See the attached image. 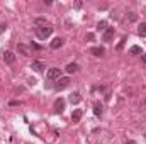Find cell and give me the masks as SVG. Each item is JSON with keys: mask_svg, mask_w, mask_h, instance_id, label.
Listing matches in <instances>:
<instances>
[{"mask_svg": "<svg viewBox=\"0 0 146 144\" xmlns=\"http://www.w3.org/2000/svg\"><path fill=\"white\" fill-rule=\"evenodd\" d=\"M46 76H48V80H60L61 78V70L60 68H49Z\"/></svg>", "mask_w": 146, "mask_h": 144, "instance_id": "cell-2", "label": "cell"}, {"mask_svg": "<svg viewBox=\"0 0 146 144\" xmlns=\"http://www.w3.org/2000/svg\"><path fill=\"white\" fill-rule=\"evenodd\" d=\"M80 119H82V110H80V108H76V110L72 114V120H73V122H80Z\"/></svg>", "mask_w": 146, "mask_h": 144, "instance_id": "cell-13", "label": "cell"}, {"mask_svg": "<svg viewBox=\"0 0 146 144\" xmlns=\"http://www.w3.org/2000/svg\"><path fill=\"white\" fill-rule=\"evenodd\" d=\"M70 78L68 76H63V78H60V80H56V85H54V88L56 90H63V88H66L68 85H70Z\"/></svg>", "mask_w": 146, "mask_h": 144, "instance_id": "cell-3", "label": "cell"}, {"mask_svg": "<svg viewBox=\"0 0 146 144\" xmlns=\"http://www.w3.org/2000/svg\"><path fill=\"white\" fill-rule=\"evenodd\" d=\"M70 104H73V105H76V104H80V100H82V97H80V93L78 92H73L72 95H70Z\"/></svg>", "mask_w": 146, "mask_h": 144, "instance_id": "cell-9", "label": "cell"}, {"mask_svg": "<svg viewBox=\"0 0 146 144\" xmlns=\"http://www.w3.org/2000/svg\"><path fill=\"white\" fill-rule=\"evenodd\" d=\"M51 34H53V27H49V26H41V27L36 29V36L39 39H46V37H49Z\"/></svg>", "mask_w": 146, "mask_h": 144, "instance_id": "cell-1", "label": "cell"}, {"mask_svg": "<svg viewBox=\"0 0 146 144\" xmlns=\"http://www.w3.org/2000/svg\"><path fill=\"white\" fill-rule=\"evenodd\" d=\"M31 49H41V46H37V44H34V42H33V44H31Z\"/></svg>", "mask_w": 146, "mask_h": 144, "instance_id": "cell-20", "label": "cell"}, {"mask_svg": "<svg viewBox=\"0 0 146 144\" xmlns=\"http://www.w3.org/2000/svg\"><path fill=\"white\" fill-rule=\"evenodd\" d=\"M75 71H78V65H76V63H70V65L66 66V73L72 75V73H75Z\"/></svg>", "mask_w": 146, "mask_h": 144, "instance_id": "cell-15", "label": "cell"}, {"mask_svg": "<svg viewBox=\"0 0 146 144\" xmlns=\"http://www.w3.org/2000/svg\"><path fill=\"white\" fill-rule=\"evenodd\" d=\"M63 46V39L61 37H54L53 41H51V48L53 49H58V48H61Z\"/></svg>", "mask_w": 146, "mask_h": 144, "instance_id": "cell-11", "label": "cell"}, {"mask_svg": "<svg viewBox=\"0 0 146 144\" xmlns=\"http://www.w3.org/2000/svg\"><path fill=\"white\" fill-rule=\"evenodd\" d=\"M138 34L141 37H146V22H141L139 27H138Z\"/></svg>", "mask_w": 146, "mask_h": 144, "instance_id": "cell-14", "label": "cell"}, {"mask_svg": "<svg viewBox=\"0 0 146 144\" xmlns=\"http://www.w3.org/2000/svg\"><path fill=\"white\" fill-rule=\"evenodd\" d=\"M129 20H136V14L131 12V14H129Z\"/></svg>", "mask_w": 146, "mask_h": 144, "instance_id": "cell-21", "label": "cell"}, {"mask_svg": "<svg viewBox=\"0 0 146 144\" xmlns=\"http://www.w3.org/2000/svg\"><path fill=\"white\" fill-rule=\"evenodd\" d=\"M65 110V100L63 98H56L54 100V112L56 114H61Z\"/></svg>", "mask_w": 146, "mask_h": 144, "instance_id": "cell-4", "label": "cell"}, {"mask_svg": "<svg viewBox=\"0 0 146 144\" xmlns=\"http://www.w3.org/2000/svg\"><path fill=\"white\" fill-rule=\"evenodd\" d=\"M17 49H19V53H21V54H24V56H31V48H29V46H26V44L19 42V44H17Z\"/></svg>", "mask_w": 146, "mask_h": 144, "instance_id": "cell-5", "label": "cell"}, {"mask_svg": "<svg viewBox=\"0 0 146 144\" xmlns=\"http://www.w3.org/2000/svg\"><path fill=\"white\" fill-rule=\"evenodd\" d=\"M143 61H145V63H146V54H145V56H143Z\"/></svg>", "mask_w": 146, "mask_h": 144, "instance_id": "cell-25", "label": "cell"}, {"mask_svg": "<svg viewBox=\"0 0 146 144\" xmlns=\"http://www.w3.org/2000/svg\"><path fill=\"white\" fill-rule=\"evenodd\" d=\"M114 27H107L106 29V32H104V37H102V41H106V42H110L112 41V37H114Z\"/></svg>", "mask_w": 146, "mask_h": 144, "instance_id": "cell-7", "label": "cell"}, {"mask_svg": "<svg viewBox=\"0 0 146 144\" xmlns=\"http://www.w3.org/2000/svg\"><path fill=\"white\" fill-rule=\"evenodd\" d=\"M143 105H146V98H145V104H143Z\"/></svg>", "mask_w": 146, "mask_h": 144, "instance_id": "cell-26", "label": "cell"}, {"mask_svg": "<svg viewBox=\"0 0 146 144\" xmlns=\"http://www.w3.org/2000/svg\"><path fill=\"white\" fill-rule=\"evenodd\" d=\"M97 29H99V31H104V32H106V29H107V22H106V20H100V22L97 24Z\"/></svg>", "mask_w": 146, "mask_h": 144, "instance_id": "cell-16", "label": "cell"}, {"mask_svg": "<svg viewBox=\"0 0 146 144\" xmlns=\"http://www.w3.org/2000/svg\"><path fill=\"white\" fill-rule=\"evenodd\" d=\"M94 114H95L97 117H102L104 108H102V105H100V102H95V104H94Z\"/></svg>", "mask_w": 146, "mask_h": 144, "instance_id": "cell-10", "label": "cell"}, {"mask_svg": "<svg viewBox=\"0 0 146 144\" xmlns=\"http://www.w3.org/2000/svg\"><path fill=\"white\" fill-rule=\"evenodd\" d=\"M87 39H88V41H92V39H94V34H92V32H88V34H87Z\"/></svg>", "mask_w": 146, "mask_h": 144, "instance_id": "cell-22", "label": "cell"}, {"mask_svg": "<svg viewBox=\"0 0 146 144\" xmlns=\"http://www.w3.org/2000/svg\"><path fill=\"white\" fill-rule=\"evenodd\" d=\"M124 41H126V37H122V39H121V42L117 44V49H119V51L122 49V46H124Z\"/></svg>", "mask_w": 146, "mask_h": 144, "instance_id": "cell-18", "label": "cell"}, {"mask_svg": "<svg viewBox=\"0 0 146 144\" xmlns=\"http://www.w3.org/2000/svg\"><path fill=\"white\" fill-rule=\"evenodd\" d=\"M31 68H33L34 71L41 73V71H42V68H44V65H42L41 61H33V65H31Z\"/></svg>", "mask_w": 146, "mask_h": 144, "instance_id": "cell-12", "label": "cell"}, {"mask_svg": "<svg viewBox=\"0 0 146 144\" xmlns=\"http://www.w3.org/2000/svg\"><path fill=\"white\" fill-rule=\"evenodd\" d=\"M129 53H131V54H138V53H141V48H139V46H133V48L129 49Z\"/></svg>", "mask_w": 146, "mask_h": 144, "instance_id": "cell-17", "label": "cell"}, {"mask_svg": "<svg viewBox=\"0 0 146 144\" xmlns=\"http://www.w3.org/2000/svg\"><path fill=\"white\" fill-rule=\"evenodd\" d=\"M36 24H44L46 26V20L44 19H36Z\"/></svg>", "mask_w": 146, "mask_h": 144, "instance_id": "cell-19", "label": "cell"}, {"mask_svg": "<svg viewBox=\"0 0 146 144\" xmlns=\"http://www.w3.org/2000/svg\"><path fill=\"white\" fill-rule=\"evenodd\" d=\"M3 29H7V26H5V24H0V32H2Z\"/></svg>", "mask_w": 146, "mask_h": 144, "instance_id": "cell-23", "label": "cell"}, {"mask_svg": "<svg viewBox=\"0 0 146 144\" xmlns=\"http://www.w3.org/2000/svg\"><path fill=\"white\" fill-rule=\"evenodd\" d=\"M126 144H136V143H134V141H127Z\"/></svg>", "mask_w": 146, "mask_h": 144, "instance_id": "cell-24", "label": "cell"}, {"mask_svg": "<svg viewBox=\"0 0 146 144\" xmlns=\"http://www.w3.org/2000/svg\"><path fill=\"white\" fill-rule=\"evenodd\" d=\"M3 61H5L7 65H12V63L15 61V54H14L12 51H5V53H3Z\"/></svg>", "mask_w": 146, "mask_h": 144, "instance_id": "cell-6", "label": "cell"}, {"mask_svg": "<svg viewBox=\"0 0 146 144\" xmlns=\"http://www.w3.org/2000/svg\"><path fill=\"white\" fill-rule=\"evenodd\" d=\"M90 53H92L94 56H104L106 49H104V48H100V46H94V48H90Z\"/></svg>", "mask_w": 146, "mask_h": 144, "instance_id": "cell-8", "label": "cell"}]
</instances>
